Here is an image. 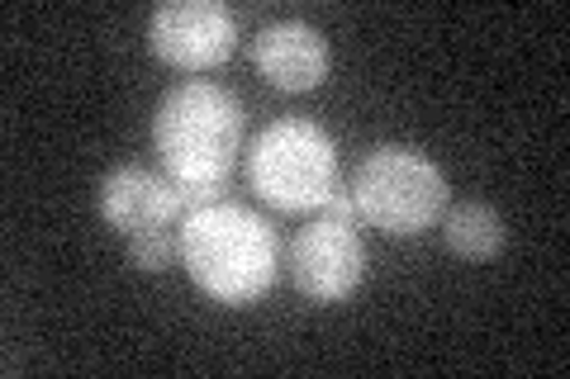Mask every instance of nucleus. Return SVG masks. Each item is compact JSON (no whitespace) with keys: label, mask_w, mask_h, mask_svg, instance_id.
<instances>
[{"label":"nucleus","mask_w":570,"mask_h":379,"mask_svg":"<svg viewBox=\"0 0 570 379\" xmlns=\"http://www.w3.org/2000/svg\"><path fill=\"white\" fill-rule=\"evenodd\" d=\"M176 242H181V266L190 270V280L214 303L262 299L281 266V242L272 223L234 200L186 213L181 228H176Z\"/></svg>","instance_id":"f257e3e1"},{"label":"nucleus","mask_w":570,"mask_h":379,"mask_svg":"<svg viewBox=\"0 0 570 379\" xmlns=\"http://www.w3.org/2000/svg\"><path fill=\"white\" fill-rule=\"evenodd\" d=\"M153 142L176 186H228L243 152V104L214 81H186L157 104Z\"/></svg>","instance_id":"f03ea898"},{"label":"nucleus","mask_w":570,"mask_h":379,"mask_svg":"<svg viewBox=\"0 0 570 379\" xmlns=\"http://www.w3.org/2000/svg\"><path fill=\"white\" fill-rule=\"evenodd\" d=\"M247 186L262 205L305 213L337 190V142L314 119H276L247 148Z\"/></svg>","instance_id":"7ed1b4c3"},{"label":"nucleus","mask_w":570,"mask_h":379,"mask_svg":"<svg viewBox=\"0 0 570 379\" xmlns=\"http://www.w3.org/2000/svg\"><path fill=\"white\" fill-rule=\"evenodd\" d=\"M352 200L371 228L390 232V238H414V232L433 228L442 209H448V176L419 148L381 142L356 167Z\"/></svg>","instance_id":"20e7f679"},{"label":"nucleus","mask_w":570,"mask_h":379,"mask_svg":"<svg viewBox=\"0 0 570 379\" xmlns=\"http://www.w3.org/2000/svg\"><path fill=\"white\" fill-rule=\"evenodd\" d=\"M148 43L176 71H209L234 52L238 20L219 0H167L153 10Z\"/></svg>","instance_id":"39448f33"},{"label":"nucleus","mask_w":570,"mask_h":379,"mask_svg":"<svg viewBox=\"0 0 570 379\" xmlns=\"http://www.w3.org/2000/svg\"><path fill=\"white\" fill-rule=\"evenodd\" d=\"M285 270H291L295 290L318 303L347 299L366 276V247L356 238L352 223L314 219L309 228L295 232L291 251H285Z\"/></svg>","instance_id":"423d86ee"},{"label":"nucleus","mask_w":570,"mask_h":379,"mask_svg":"<svg viewBox=\"0 0 570 379\" xmlns=\"http://www.w3.org/2000/svg\"><path fill=\"white\" fill-rule=\"evenodd\" d=\"M100 219L119 228L124 238H148V232L181 228L186 209L171 176H157L148 167H115L100 180Z\"/></svg>","instance_id":"0eeeda50"},{"label":"nucleus","mask_w":570,"mask_h":379,"mask_svg":"<svg viewBox=\"0 0 570 379\" xmlns=\"http://www.w3.org/2000/svg\"><path fill=\"white\" fill-rule=\"evenodd\" d=\"M247 52H253L257 77L276 90H291V96L295 90H314L333 67L328 39L305 20H276V24L257 29Z\"/></svg>","instance_id":"6e6552de"},{"label":"nucleus","mask_w":570,"mask_h":379,"mask_svg":"<svg viewBox=\"0 0 570 379\" xmlns=\"http://www.w3.org/2000/svg\"><path fill=\"white\" fill-rule=\"evenodd\" d=\"M442 238H448V247L456 251V257L466 261H490L499 247H504V219L490 209V205H452L442 209Z\"/></svg>","instance_id":"1a4fd4ad"},{"label":"nucleus","mask_w":570,"mask_h":379,"mask_svg":"<svg viewBox=\"0 0 570 379\" xmlns=\"http://www.w3.org/2000/svg\"><path fill=\"white\" fill-rule=\"evenodd\" d=\"M129 266H134V270H148V276L181 266V242H176L171 232H148V238H129Z\"/></svg>","instance_id":"9d476101"},{"label":"nucleus","mask_w":570,"mask_h":379,"mask_svg":"<svg viewBox=\"0 0 570 379\" xmlns=\"http://www.w3.org/2000/svg\"><path fill=\"white\" fill-rule=\"evenodd\" d=\"M328 219H337V223H352L356 228V219H362V213H356V200H352V190H343V186H337L333 195H328Z\"/></svg>","instance_id":"9b49d317"}]
</instances>
